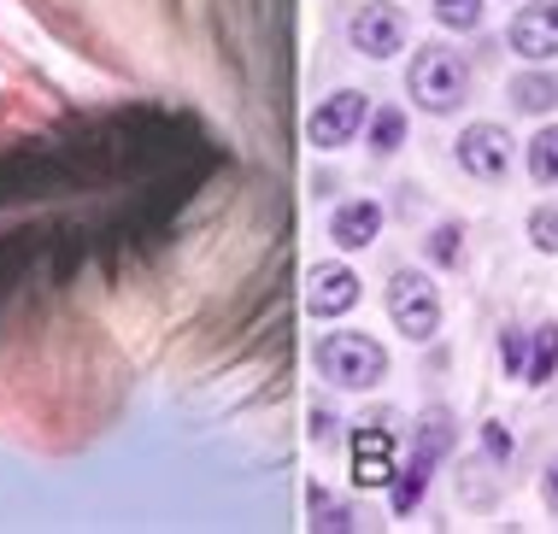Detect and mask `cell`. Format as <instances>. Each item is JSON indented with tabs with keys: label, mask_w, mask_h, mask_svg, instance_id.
<instances>
[{
	"label": "cell",
	"mask_w": 558,
	"mask_h": 534,
	"mask_svg": "<svg viewBox=\"0 0 558 534\" xmlns=\"http://www.w3.org/2000/svg\"><path fill=\"white\" fill-rule=\"evenodd\" d=\"M306 506H312V529H329V534H341V529H353V517H347V506L329 487H312L306 494Z\"/></svg>",
	"instance_id": "2e32d148"
},
{
	"label": "cell",
	"mask_w": 558,
	"mask_h": 534,
	"mask_svg": "<svg viewBox=\"0 0 558 534\" xmlns=\"http://www.w3.org/2000/svg\"><path fill=\"white\" fill-rule=\"evenodd\" d=\"M400 135H405V112H400V106H383V112L371 118V147L376 153H395Z\"/></svg>",
	"instance_id": "e0dca14e"
},
{
	"label": "cell",
	"mask_w": 558,
	"mask_h": 534,
	"mask_svg": "<svg viewBox=\"0 0 558 534\" xmlns=\"http://www.w3.org/2000/svg\"><path fill=\"white\" fill-rule=\"evenodd\" d=\"M464 88H471V71H464V59L441 48V41H424V48L412 53V71H405V95L424 106L429 118H447L452 106L464 100Z\"/></svg>",
	"instance_id": "7a4b0ae2"
},
{
	"label": "cell",
	"mask_w": 558,
	"mask_h": 534,
	"mask_svg": "<svg viewBox=\"0 0 558 534\" xmlns=\"http://www.w3.org/2000/svg\"><path fill=\"white\" fill-rule=\"evenodd\" d=\"M359 305V277L347 265H312L306 277V312L312 317H341Z\"/></svg>",
	"instance_id": "9c48e42d"
},
{
	"label": "cell",
	"mask_w": 558,
	"mask_h": 534,
	"mask_svg": "<svg viewBox=\"0 0 558 534\" xmlns=\"http://www.w3.org/2000/svg\"><path fill=\"white\" fill-rule=\"evenodd\" d=\"M482 447H488L494 464H506V458H511V435H506V423H482Z\"/></svg>",
	"instance_id": "7402d4cb"
},
{
	"label": "cell",
	"mask_w": 558,
	"mask_h": 534,
	"mask_svg": "<svg viewBox=\"0 0 558 534\" xmlns=\"http://www.w3.org/2000/svg\"><path fill=\"white\" fill-rule=\"evenodd\" d=\"M553 371H558V317L535 329V353H530V371H523V376H530L535 388H547Z\"/></svg>",
	"instance_id": "5bb4252c"
},
{
	"label": "cell",
	"mask_w": 558,
	"mask_h": 534,
	"mask_svg": "<svg viewBox=\"0 0 558 534\" xmlns=\"http://www.w3.org/2000/svg\"><path fill=\"white\" fill-rule=\"evenodd\" d=\"M435 19L447 29H476L482 24V0H435Z\"/></svg>",
	"instance_id": "d6986e66"
},
{
	"label": "cell",
	"mask_w": 558,
	"mask_h": 534,
	"mask_svg": "<svg viewBox=\"0 0 558 534\" xmlns=\"http://www.w3.org/2000/svg\"><path fill=\"white\" fill-rule=\"evenodd\" d=\"M405 12L395 7V0H359L353 19H347V41H353V53L365 59H395L405 48Z\"/></svg>",
	"instance_id": "277c9868"
},
{
	"label": "cell",
	"mask_w": 558,
	"mask_h": 534,
	"mask_svg": "<svg viewBox=\"0 0 558 534\" xmlns=\"http://www.w3.org/2000/svg\"><path fill=\"white\" fill-rule=\"evenodd\" d=\"M530 241L541 253H558V206H535L530 211Z\"/></svg>",
	"instance_id": "ffe728a7"
},
{
	"label": "cell",
	"mask_w": 558,
	"mask_h": 534,
	"mask_svg": "<svg viewBox=\"0 0 558 534\" xmlns=\"http://www.w3.org/2000/svg\"><path fill=\"white\" fill-rule=\"evenodd\" d=\"M511 100H518L523 112H547V106H558V76H547V71L518 76V83H511Z\"/></svg>",
	"instance_id": "4fadbf2b"
},
{
	"label": "cell",
	"mask_w": 558,
	"mask_h": 534,
	"mask_svg": "<svg viewBox=\"0 0 558 534\" xmlns=\"http://www.w3.org/2000/svg\"><path fill=\"white\" fill-rule=\"evenodd\" d=\"M388 317L405 341H435L441 329V288H435L424 270H395L388 277Z\"/></svg>",
	"instance_id": "3957f363"
},
{
	"label": "cell",
	"mask_w": 558,
	"mask_h": 534,
	"mask_svg": "<svg viewBox=\"0 0 558 534\" xmlns=\"http://www.w3.org/2000/svg\"><path fill=\"white\" fill-rule=\"evenodd\" d=\"M336 435V417H329V411H312V440H329Z\"/></svg>",
	"instance_id": "603a6c76"
},
{
	"label": "cell",
	"mask_w": 558,
	"mask_h": 534,
	"mask_svg": "<svg viewBox=\"0 0 558 534\" xmlns=\"http://www.w3.org/2000/svg\"><path fill=\"white\" fill-rule=\"evenodd\" d=\"M429 470H435V458H424V452L412 447V464H400V470H395V482H388V506H395V517H412L417 506H424Z\"/></svg>",
	"instance_id": "8fae6325"
},
{
	"label": "cell",
	"mask_w": 558,
	"mask_h": 534,
	"mask_svg": "<svg viewBox=\"0 0 558 534\" xmlns=\"http://www.w3.org/2000/svg\"><path fill=\"white\" fill-rule=\"evenodd\" d=\"M376 235H383V206L376 201H347V206H336V218H329V241H336L341 253H365Z\"/></svg>",
	"instance_id": "30bf717a"
},
{
	"label": "cell",
	"mask_w": 558,
	"mask_h": 534,
	"mask_svg": "<svg viewBox=\"0 0 558 534\" xmlns=\"http://www.w3.org/2000/svg\"><path fill=\"white\" fill-rule=\"evenodd\" d=\"M318 376L336 381V388L359 393V388H376L388 376V347L365 329H336L318 341Z\"/></svg>",
	"instance_id": "6da1fadb"
},
{
	"label": "cell",
	"mask_w": 558,
	"mask_h": 534,
	"mask_svg": "<svg viewBox=\"0 0 558 534\" xmlns=\"http://www.w3.org/2000/svg\"><path fill=\"white\" fill-rule=\"evenodd\" d=\"M523 347H530V335H523V329H506V335H500V364H506V376H523V371H530V353H523Z\"/></svg>",
	"instance_id": "44dd1931"
},
{
	"label": "cell",
	"mask_w": 558,
	"mask_h": 534,
	"mask_svg": "<svg viewBox=\"0 0 558 534\" xmlns=\"http://www.w3.org/2000/svg\"><path fill=\"white\" fill-rule=\"evenodd\" d=\"M365 95L359 88H336L329 100H318V112L306 118V135H312V147H347L359 130H365Z\"/></svg>",
	"instance_id": "5b68a950"
},
{
	"label": "cell",
	"mask_w": 558,
	"mask_h": 534,
	"mask_svg": "<svg viewBox=\"0 0 558 534\" xmlns=\"http://www.w3.org/2000/svg\"><path fill=\"white\" fill-rule=\"evenodd\" d=\"M530 177L541 182V189H553V182H558V124H547L530 142Z\"/></svg>",
	"instance_id": "9a60e30c"
},
{
	"label": "cell",
	"mask_w": 558,
	"mask_h": 534,
	"mask_svg": "<svg viewBox=\"0 0 558 534\" xmlns=\"http://www.w3.org/2000/svg\"><path fill=\"white\" fill-rule=\"evenodd\" d=\"M424 247H429L435 265H459V253H464V229H459V223H435Z\"/></svg>",
	"instance_id": "ac0fdd59"
},
{
	"label": "cell",
	"mask_w": 558,
	"mask_h": 534,
	"mask_svg": "<svg viewBox=\"0 0 558 534\" xmlns=\"http://www.w3.org/2000/svg\"><path fill=\"white\" fill-rule=\"evenodd\" d=\"M417 452H424V458H435V464H441V458L452 452V411L429 405L424 417H417Z\"/></svg>",
	"instance_id": "7c38bea8"
},
{
	"label": "cell",
	"mask_w": 558,
	"mask_h": 534,
	"mask_svg": "<svg viewBox=\"0 0 558 534\" xmlns=\"http://www.w3.org/2000/svg\"><path fill=\"white\" fill-rule=\"evenodd\" d=\"M395 429H388V417L376 423H359L353 429V482L359 487H388L395 482Z\"/></svg>",
	"instance_id": "8992f818"
},
{
	"label": "cell",
	"mask_w": 558,
	"mask_h": 534,
	"mask_svg": "<svg viewBox=\"0 0 558 534\" xmlns=\"http://www.w3.org/2000/svg\"><path fill=\"white\" fill-rule=\"evenodd\" d=\"M459 165L471 177L482 182H494V177H506V165H511V135L500 124H471L459 135Z\"/></svg>",
	"instance_id": "ba28073f"
},
{
	"label": "cell",
	"mask_w": 558,
	"mask_h": 534,
	"mask_svg": "<svg viewBox=\"0 0 558 534\" xmlns=\"http://www.w3.org/2000/svg\"><path fill=\"white\" fill-rule=\"evenodd\" d=\"M511 53H523V59H553L558 53V0H530V7L511 19Z\"/></svg>",
	"instance_id": "52a82bcc"
},
{
	"label": "cell",
	"mask_w": 558,
	"mask_h": 534,
	"mask_svg": "<svg viewBox=\"0 0 558 534\" xmlns=\"http://www.w3.org/2000/svg\"><path fill=\"white\" fill-rule=\"evenodd\" d=\"M541 494H547V506H558V458L547 464V482H541Z\"/></svg>",
	"instance_id": "cb8c5ba5"
}]
</instances>
